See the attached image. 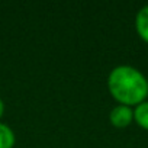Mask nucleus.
<instances>
[{
  "label": "nucleus",
  "mask_w": 148,
  "mask_h": 148,
  "mask_svg": "<svg viewBox=\"0 0 148 148\" xmlns=\"http://www.w3.org/2000/svg\"><path fill=\"white\" fill-rule=\"evenodd\" d=\"M16 144L15 131L5 122H0V148H13Z\"/></svg>",
  "instance_id": "nucleus-5"
},
{
  "label": "nucleus",
  "mask_w": 148,
  "mask_h": 148,
  "mask_svg": "<svg viewBox=\"0 0 148 148\" xmlns=\"http://www.w3.org/2000/svg\"><path fill=\"white\" fill-rule=\"evenodd\" d=\"M109 122L118 129L128 128L134 122V108L125 105H116L109 112Z\"/></svg>",
  "instance_id": "nucleus-2"
},
{
  "label": "nucleus",
  "mask_w": 148,
  "mask_h": 148,
  "mask_svg": "<svg viewBox=\"0 0 148 148\" xmlns=\"http://www.w3.org/2000/svg\"><path fill=\"white\" fill-rule=\"evenodd\" d=\"M5 110H6V105H5L3 99L0 97V122H2V118H3V115H5Z\"/></svg>",
  "instance_id": "nucleus-6"
},
{
  "label": "nucleus",
  "mask_w": 148,
  "mask_h": 148,
  "mask_svg": "<svg viewBox=\"0 0 148 148\" xmlns=\"http://www.w3.org/2000/svg\"><path fill=\"white\" fill-rule=\"evenodd\" d=\"M106 86L118 105L135 108L148 97L147 77L142 71L129 64L113 67L108 74Z\"/></svg>",
  "instance_id": "nucleus-1"
},
{
  "label": "nucleus",
  "mask_w": 148,
  "mask_h": 148,
  "mask_svg": "<svg viewBox=\"0 0 148 148\" xmlns=\"http://www.w3.org/2000/svg\"><path fill=\"white\" fill-rule=\"evenodd\" d=\"M134 122L144 131H148V100L134 108Z\"/></svg>",
  "instance_id": "nucleus-4"
},
{
  "label": "nucleus",
  "mask_w": 148,
  "mask_h": 148,
  "mask_svg": "<svg viewBox=\"0 0 148 148\" xmlns=\"http://www.w3.org/2000/svg\"><path fill=\"white\" fill-rule=\"evenodd\" d=\"M134 26H135V32L136 35L145 42L148 44V5L142 6L134 19Z\"/></svg>",
  "instance_id": "nucleus-3"
},
{
  "label": "nucleus",
  "mask_w": 148,
  "mask_h": 148,
  "mask_svg": "<svg viewBox=\"0 0 148 148\" xmlns=\"http://www.w3.org/2000/svg\"><path fill=\"white\" fill-rule=\"evenodd\" d=\"M147 87H148V77H147Z\"/></svg>",
  "instance_id": "nucleus-7"
}]
</instances>
